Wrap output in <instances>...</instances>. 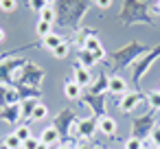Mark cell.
I'll return each mask as SVG.
<instances>
[{"mask_svg": "<svg viewBox=\"0 0 160 149\" xmlns=\"http://www.w3.org/2000/svg\"><path fill=\"white\" fill-rule=\"evenodd\" d=\"M158 55H160V46H158V48H153V51H151V53H149V55H147V57H145V59H142V62L136 66V70H134V79H136V81H138V79L145 75V70H147V68L153 64V59H156Z\"/></svg>", "mask_w": 160, "mask_h": 149, "instance_id": "1", "label": "cell"}, {"mask_svg": "<svg viewBox=\"0 0 160 149\" xmlns=\"http://www.w3.org/2000/svg\"><path fill=\"white\" fill-rule=\"evenodd\" d=\"M138 103H140V94H138V92H125L123 99L118 101V107H121L123 112H132Z\"/></svg>", "mask_w": 160, "mask_h": 149, "instance_id": "2", "label": "cell"}, {"mask_svg": "<svg viewBox=\"0 0 160 149\" xmlns=\"http://www.w3.org/2000/svg\"><path fill=\"white\" fill-rule=\"evenodd\" d=\"M75 81L81 86V88H86V86H90L92 83V75H90V68H86V66H75Z\"/></svg>", "mask_w": 160, "mask_h": 149, "instance_id": "3", "label": "cell"}, {"mask_svg": "<svg viewBox=\"0 0 160 149\" xmlns=\"http://www.w3.org/2000/svg\"><path fill=\"white\" fill-rule=\"evenodd\" d=\"M116 118H112V116H101L99 118V132L103 134V136H112V134H116Z\"/></svg>", "mask_w": 160, "mask_h": 149, "instance_id": "4", "label": "cell"}, {"mask_svg": "<svg viewBox=\"0 0 160 149\" xmlns=\"http://www.w3.org/2000/svg\"><path fill=\"white\" fill-rule=\"evenodd\" d=\"M108 90H110L112 94H125V92H127V81H125L123 77H110Z\"/></svg>", "mask_w": 160, "mask_h": 149, "instance_id": "5", "label": "cell"}, {"mask_svg": "<svg viewBox=\"0 0 160 149\" xmlns=\"http://www.w3.org/2000/svg\"><path fill=\"white\" fill-rule=\"evenodd\" d=\"M59 140V129L57 127H46V129H42V134H40V142H44V145H55Z\"/></svg>", "mask_w": 160, "mask_h": 149, "instance_id": "6", "label": "cell"}, {"mask_svg": "<svg viewBox=\"0 0 160 149\" xmlns=\"http://www.w3.org/2000/svg\"><path fill=\"white\" fill-rule=\"evenodd\" d=\"M64 94H66L70 101H77V99H81V86H79L77 81H68V83L64 86Z\"/></svg>", "mask_w": 160, "mask_h": 149, "instance_id": "7", "label": "cell"}, {"mask_svg": "<svg viewBox=\"0 0 160 149\" xmlns=\"http://www.w3.org/2000/svg\"><path fill=\"white\" fill-rule=\"evenodd\" d=\"M81 48H86V51H90V53H97V51H101L103 46H101V42H99V37H97V35L88 33V35H86V40H83V46H81Z\"/></svg>", "mask_w": 160, "mask_h": 149, "instance_id": "8", "label": "cell"}, {"mask_svg": "<svg viewBox=\"0 0 160 149\" xmlns=\"http://www.w3.org/2000/svg\"><path fill=\"white\" fill-rule=\"evenodd\" d=\"M108 83H110V79H108L105 75H99V79H97L94 83H90V90H92V94H94V97H97V94L101 97V92L108 88Z\"/></svg>", "mask_w": 160, "mask_h": 149, "instance_id": "9", "label": "cell"}, {"mask_svg": "<svg viewBox=\"0 0 160 149\" xmlns=\"http://www.w3.org/2000/svg\"><path fill=\"white\" fill-rule=\"evenodd\" d=\"M20 114H22V110H20V105L16 103L13 107H9V110H5V112H2V118H5L7 123H16V121L20 118Z\"/></svg>", "mask_w": 160, "mask_h": 149, "instance_id": "10", "label": "cell"}, {"mask_svg": "<svg viewBox=\"0 0 160 149\" xmlns=\"http://www.w3.org/2000/svg\"><path fill=\"white\" fill-rule=\"evenodd\" d=\"M79 62H81V66H86V68H90V66H94V55L90 53V51H86V48H79Z\"/></svg>", "mask_w": 160, "mask_h": 149, "instance_id": "11", "label": "cell"}, {"mask_svg": "<svg viewBox=\"0 0 160 149\" xmlns=\"http://www.w3.org/2000/svg\"><path fill=\"white\" fill-rule=\"evenodd\" d=\"M48 116V107L44 105V103H38L35 107H33V112H31V118L33 121H44Z\"/></svg>", "mask_w": 160, "mask_h": 149, "instance_id": "12", "label": "cell"}, {"mask_svg": "<svg viewBox=\"0 0 160 149\" xmlns=\"http://www.w3.org/2000/svg\"><path fill=\"white\" fill-rule=\"evenodd\" d=\"M40 20H44V22L53 24V22H55V9H53L51 5H46V7L40 11Z\"/></svg>", "mask_w": 160, "mask_h": 149, "instance_id": "13", "label": "cell"}, {"mask_svg": "<svg viewBox=\"0 0 160 149\" xmlns=\"http://www.w3.org/2000/svg\"><path fill=\"white\" fill-rule=\"evenodd\" d=\"M42 42H44V46H46V48H51V51H53V48H57V46H59V44H62L64 40H62L59 35H55V33H51V35H46V37H44Z\"/></svg>", "mask_w": 160, "mask_h": 149, "instance_id": "14", "label": "cell"}, {"mask_svg": "<svg viewBox=\"0 0 160 149\" xmlns=\"http://www.w3.org/2000/svg\"><path fill=\"white\" fill-rule=\"evenodd\" d=\"M51 27H53V24H48V22L40 20V22H38V27H35V31H38V35L44 40L46 35H51V33H53V31H51Z\"/></svg>", "mask_w": 160, "mask_h": 149, "instance_id": "15", "label": "cell"}, {"mask_svg": "<svg viewBox=\"0 0 160 149\" xmlns=\"http://www.w3.org/2000/svg\"><path fill=\"white\" fill-rule=\"evenodd\" d=\"M5 147H7V149H22V140H20L16 134H11V136L5 138Z\"/></svg>", "mask_w": 160, "mask_h": 149, "instance_id": "16", "label": "cell"}, {"mask_svg": "<svg viewBox=\"0 0 160 149\" xmlns=\"http://www.w3.org/2000/svg\"><path fill=\"white\" fill-rule=\"evenodd\" d=\"M13 134L24 142L27 138H31V127H29V125H20V127H16V132H13Z\"/></svg>", "mask_w": 160, "mask_h": 149, "instance_id": "17", "label": "cell"}, {"mask_svg": "<svg viewBox=\"0 0 160 149\" xmlns=\"http://www.w3.org/2000/svg\"><path fill=\"white\" fill-rule=\"evenodd\" d=\"M142 147H145V142H142L140 136H132V138L125 142V149H142Z\"/></svg>", "mask_w": 160, "mask_h": 149, "instance_id": "18", "label": "cell"}, {"mask_svg": "<svg viewBox=\"0 0 160 149\" xmlns=\"http://www.w3.org/2000/svg\"><path fill=\"white\" fill-rule=\"evenodd\" d=\"M53 55H55L57 59H64V57H68V44H66V42H62L57 48H53Z\"/></svg>", "mask_w": 160, "mask_h": 149, "instance_id": "19", "label": "cell"}, {"mask_svg": "<svg viewBox=\"0 0 160 149\" xmlns=\"http://www.w3.org/2000/svg\"><path fill=\"white\" fill-rule=\"evenodd\" d=\"M16 7H18L16 0H2V2H0V9H2L5 13H13V11H16Z\"/></svg>", "mask_w": 160, "mask_h": 149, "instance_id": "20", "label": "cell"}, {"mask_svg": "<svg viewBox=\"0 0 160 149\" xmlns=\"http://www.w3.org/2000/svg\"><path fill=\"white\" fill-rule=\"evenodd\" d=\"M149 105L151 107H156V110H160V90H156V92H149Z\"/></svg>", "mask_w": 160, "mask_h": 149, "instance_id": "21", "label": "cell"}, {"mask_svg": "<svg viewBox=\"0 0 160 149\" xmlns=\"http://www.w3.org/2000/svg\"><path fill=\"white\" fill-rule=\"evenodd\" d=\"M38 145H40V138L31 136V138H27V140L22 142V149H38Z\"/></svg>", "mask_w": 160, "mask_h": 149, "instance_id": "22", "label": "cell"}, {"mask_svg": "<svg viewBox=\"0 0 160 149\" xmlns=\"http://www.w3.org/2000/svg\"><path fill=\"white\" fill-rule=\"evenodd\" d=\"M151 147H160V127L151 129Z\"/></svg>", "mask_w": 160, "mask_h": 149, "instance_id": "23", "label": "cell"}, {"mask_svg": "<svg viewBox=\"0 0 160 149\" xmlns=\"http://www.w3.org/2000/svg\"><path fill=\"white\" fill-rule=\"evenodd\" d=\"M31 5H33V9H38V11H42V9L46 7L44 0H31Z\"/></svg>", "mask_w": 160, "mask_h": 149, "instance_id": "24", "label": "cell"}, {"mask_svg": "<svg viewBox=\"0 0 160 149\" xmlns=\"http://www.w3.org/2000/svg\"><path fill=\"white\" fill-rule=\"evenodd\" d=\"M97 2V7H101V9H108L110 5H112V0H94Z\"/></svg>", "mask_w": 160, "mask_h": 149, "instance_id": "25", "label": "cell"}, {"mask_svg": "<svg viewBox=\"0 0 160 149\" xmlns=\"http://www.w3.org/2000/svg\"><path fill=\"white\" fill-rule=\"evenodd\" d=\"M38 149H48V145H44V142H40V145H38Z\"/></svg>", "mask_w": 160, "mask_h": 149, "instance_id": "26", "label": "cell"}, {"mask_svg": "<svg viewBox=\"0 0 160 149\" xmlns=\"http://www.w3.org/2000/svg\"><path fill=\"white\" fill-rule=\"evenodd\" d=\"M2 40H5V31H2V29H0V42H2Z\"/></svg>", "mask_w": 160, "mask_h": 149, "instance_id": "27", "label": "cell"}, {"mask_svg": "<svg viewBox=\"0 0 160 149\" xmlns=\"http://www.w3.org/2000/svg\"><path fill=\"white\" fill-rule=\"evenodd\" d=\"M57 149H70V147H66V145H59V147H57Z\"/></svg>", "mask_w": 160, "mask_h": 149, "instance_id": "28", "label": "cell"}, {"mask_svg": "<svg viewBox=\"0 0 160 149\" xmlns=\"http://www.w3.org/2000/svg\"><path fill=\"white\" fill-rule=\"evenodd\" d=\"M44 2H46V5H53V2H55V0H44Z\"/></svg>", "mask_w": 160, "mask_h": 149, "instance_id": "29", "label": "cell"}, {"mask_svg": "<svg viewBox=\"0 0 160 149\" xmlns=\"http://www.w3.org/2000/svg\"><path fill=\"white\" fill-rule=\"evenodd\" d=\"M158 9H160V0H158Z\"/></svg>", "mask_w": 160, "mask_h": 149, "instance_id": "30", "label": "cell"}, {"mask_svg": "<svg viewBox=\"0 0 160 149\" xmlns=\"http://www.w3.org/2000/svg\"><path fill=\"white\" fill-rule=\"evenodd\" d=\"M142 149H149V147H147V145H145V147H142Z\"/></svg>", "mask_w": 160, "mask_h": 149, "instance_id": "31", "label": "cell"}, {"mask_svg": "<svg viewBox=\"0 0 160 149\" xmlns=\"http://www.w3.org/2000/svg\"><path fill=\"white\" fill-rule=\"evenodd\" d=\"M0 2H2V0H0Z\"/></svg>", "mask_w": 160, "mask_h": 149, "instance_id": "32", "label": "cell"}]
</instances>
